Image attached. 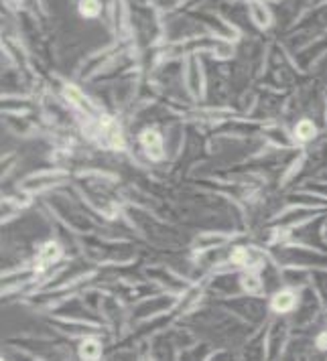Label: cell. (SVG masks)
I'll use <instances>...</instances> for the list:
<instances>
[{
  "label": "cell",
  "mask_w": 327,
  "mask_h": 361,
  "mask_svg": "<svg viewBox=\"0 0 327 361\" xmlns=\"http://www.w3.org/2000/svg\"><path fill=\"white\" fill-rule=\"evenodd\" d=\"M141 142H143V147L147 148V152L150 157H155V159H159L161 154H163V142H161V136L157 134L155 130H147L143 132V136H141Z\"/></svg>",
  "instance_id": "1"
},
{
  "label": "cell",
  "mask_w": 327,
  "mask_h": 361,
  "mask_svg": "<svg viewBox=\"0 0 327 361\" xmlns=\"http://www.w3.org/2000/svg\"><path fill=\"white\" fill-rule=\"evenodd\" d=\"M295 302H297V298H295L293 293H278L275 298H273V309L275 311H280V312H287L291 311L295 307Z\"/></svg>",
  "instance_id": "2"
},
{
  "label": "cell",
  "mask_w": 327,
  "mask_h": 361,
  "mask_svg": "<svg viewBox=\"0 0 327 361\" xmlns=\"http://www.w3.org/2000/svg\"><path fill=\"white\" fill-rule=\"evenodd\" d=\"M295 136L299 138V140H311L313 136H315V126H313V122L309 120H301L299 124H297V128H295Z\"/></svg>",
  "instance_id": "3"
},
{
  "label": "cell",
  "mask_w": 327,
  "mask_h": 361,
  "mask_svg": "<svg viewBox=\"0 0 327 361\" xmlns=\"http://www.w3.org/2000/svg\"><path fill=\"white\" fill-rule=\"evenodd\" d=\"M80 13L82 17L94 18L100 15V2L98 0H82L80 2Z\"/></svg>",
  "instance_id": "4"
},
{
  "label": "cell",
  "mask_w": 327,
  "mask_h": 361,
  "mask_svg": "<svg viewBox=\"0 0 327 361\" xmlns=\"http://www.w3.org/2000/svg\"><path fill=\"white\" fill-rule=\"evenodd\" d=\"M59 258V247L57 244H47V246L41 250V262H55Z\"/></svg>",
  "instance_id": "5"
},
{
  "label": "cell",
  "mask_w": 327,
  "mask_h": 361,
  "mask_svg": "<svg viewBox=\"0 0 327 361\" xmlns=\"http://www.w3.org/2000/svg\"><path fill=\"white\" fill-rule=\"evenodd\" d=\"M82 355H83V357H85V360H90V361L98 360L100 345L96 343V341H88V343H83Z\"/></svg>",
  "instance_id": "6"
},
{
  "label": "cell",
  "mask_w": 327,
  "mask_h": 361,
  "mask_svg": "<svg viewBox=\"0 0 327 361\" xmlns=\"http://www.w3.org/2000/svg\"><path fill=\"white\" fill-rule=\"evenodd\" d=\"M244 288L248 290V293H256V290H261V280L256 279L254 274H246Z\"/></svg>",
  "instance_id": "7"
}]
</instances>
